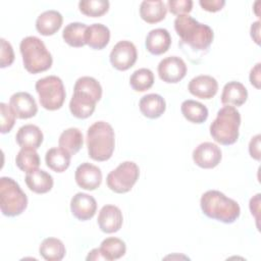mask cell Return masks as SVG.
Wrapping results in <instances>:
<instances>
[{
  "mask_svg": "<svg viewBox=\"0 0 261 261\" xmlns=\"http://www.w3.org/2000/svg\"><path fill=\"white\" fill-rule=\"evenodd\" d=\"M102 97L100 83L92 76H82L76 80L73 95L69 101L71 114L81 119L90 117L96 108V103Z\"/></svg>",
  "mask_w": 261,
  "mask_h": 261,
  "instance_id": "obj_1",
  "label": "cell"
},
{
  "mask_svg": "<svg viewBox=\"0 0 261 261\" xmlns=\"http://www.w3.org/2000/svg\"><path fill=\"white\" fill-rule=\"evenodd\" d=\"M174 30L181 42L197 51H204L213 42L214 34L212 29L194 19L189 14L176 16L174 19Z\"/></svg>",
  "mask_w": 261,
  "mask_h": 261,
  "instance_id": "obj_2",
  "label": "cell"
},
{
  "mask_svg": "<svg viewBox=\"0 0 261 261\" xmlns=\"http://www.w3.org/2000/svg\"><path fill=\"white\" fill-rule=\"evenodd\" d=\"M200 206L207 217L223 223L234 222L241 214L238 202L216 190L205 192L201 197Z\"/></svg>",
  "mask_w": 261,
  "mask_h": 261,
  "instance_id": "obj_3",
  "label": "cell"
},
{
  "mask_svg": "<svg viewBox=\"0 0 261 261\" xmlns=\"http://www.w3.org/2000/svg\"><path fill=\"white\" fill-rule=\"evenodd\" d=\"M89 156L95 161L111 158L115 147V135L112 126L103 120L94 122L87 132Z\"/></svg>",
  "mask_w": 261,
  "mask_h": 261,
  "instance_id": "obj_4",
  "label": "cell"
},
{
  "mask_svg": "<svg viewBox=\"0 0 261 261\" xmlns=\"http://www.w3.org/2000/svg\"><path fill=\"white\" fill-rule=\"evenodd\" d=\"M241 114L233 106H223L218 110L216 118L210 124V135L220 145L234 144L239 139Z\"/></svg>",
  "mask_w": 261,
  "mask_h": 261,
  "instance_id": "obj_5",
  "label": "cell"
},
{
  "mask_svg": "<svg viewBox=\"0 0 261 261\" xmlns=\"http://www.w3.org/2000/svg\"><path fill=\"white\" fill-rule=\"evenodd\" d=\"M19 50L22 56L23 66L30 73L36 74L48 70L53 62L51 53L44 42L35 36H29L21 40Z\"/></svg>",
  "mask_w": 261,
  "mask_h": 261,
  "instance_id": "obj_6",
  "label": "cell"
},
{
  "mask_svg": "<svg viewBox=\"0 0 261 261\" xmlns=\"http://www.w3.org/2000/svg\"><path fill=\"white\" fill-rule=\"evenodd\" d=\"M28 206V197L19 185L11 177L0 178V208L3 215L14 217L21 214Z\"/></svg>",
  "mask_w": 261,
  "mask_h": 261,
  "instance_id": "obj_7",
  "label": "cell"
},
{
  "mask_svg": "<svg viewBox=\"0 0 261 261\" xmlns=\"http://www.w3.org/2000/svg\"><path fill=\"white\" fill-rule=\"evenodd\" d=\"M36 91L39 95V101L43 108L47 110H57L61 108L65 100V89L60 77L48 75L38 80Z\"/></svg>",
  "mask_w": 261,
  "mask_h": 261,
  "instance_id": "obj_8",
  "label": "cell"
},
{
  "mask_svg": "<svg viewBox=\"0 0 261 261\" xmlns=\"http://www.w3.org/2000/svg\"><path fill=\"white\" fill-rule=\"evenodd\" d=\"M139 175V166L133 161H124L108 173L106 184L114 193L124 194L132 190L137 182Z\"/></svg>",
  "mask_w": 261,
  "mask_h": 261,
  "instance_id": "obj_9",
  "label": "cell"
},
{
  "mask_svg": "<svg viewBox=\"0 0 261 261\" xmlns=\"http://www.w3.org/2000/svg\"><path fill=\"white\" fill-rule=\"evenodd\" d=\"M138 58L137 48L130 41H119L112 48L109 60L114 68L117 70H127L136 63Z\"/></svg>",
  "mask_w": 261,
  "mask_h": 261,
  "instance_id": "obj_10",
  "label": "cell"
},
{
  "mask_svg": "<svg viewBox=\"0 0 261 261\" xmlns=\"http://www.w3.org/2000/svg\"><path fill=\"white\" fill-rule=\"evenodd\" d=\"M158 74L160 80L167 84H176L187 74L186 62L177 56H168L158 64Z\"/></svg>",
  "mask_w": 261,
  "mask_h": 261,
  "instance_id": "obj_11",
  "label": "cell"
},
{
  "mask_svg": "<svg viewBox=\"0 0 261 261\" xmlns=\"http://www.w3.org/2000/svg\"><path fill=\"white\" fill-rule=\"evenodd\" d=\"M192 156L195 164L205 169L216 167L222 158L220 148L211 142H204L198 145L194 149Z\"/></svg>",
  "mask_w": 261,
  "mask_h": 261,
  "instance_id": "obj_12",
  "label": "cell"
},
{
  "mask_svg": "<svg viewBox=\"0 0 261 261\" xmlns=\"http://www.w3.org/2000/svg\"><path fill=\"white\" fill-rule=\"evenodd\" d=\"M74 178L77 186L82 189L94 191L99 188L102 182V172L98 166L84 162L76 167Z\"/></svg>",
  "mask_w": 261,
  "mask_h": 261,
  "instance_id": "obj_13",
  "label": "cell"
},
{
  "mask_svg": "<svg viewBox=\"0 0 261 261\" xmlns=\"http://www.w3.org/2000/svg\"><path fill=\"white\" fill-rule=\"evenodd\" d=\"M9 107L17 118L28 119L35 116L38 106L33 96L27 92L14 93L9 99Z\"/></svg>",
  "mask_w": 261,
  "mask_h": 261,
  "instance_id": "obj_14",
  "label": "cell"
},
{
  "mask_svg": "<svg viewBox=\"0 0 261 261\" xmlns=\"http://www.w3.org/2000/svg\"><path fill=\"white\" fill-rule=\"evenodd\" d=\"M70 210L76 219L86 221L95 215L97 211V202L91 195L86 193H76L71 198Z\"/></svg>",
  "mask_w": 261,
  "mask_h": 261,
  "instance_id": "obj_15",
  "label": "cell"
},
{
  "mask_svg": "<svg viewBox=\"0 0 261 261\" xmlns=\"http://www.w3.org/2000/svg\"><path fill=\"white\" fill-rule=\"evenodd\" d=\"M97 222L103 232H116L120 229L123 222L122 212L115 205H105L99 212Z\"/></svg>",
  "mask_w": 261,
  "mask_h": 261,
  "instance_id": "obj_16",
  "label": "cell"
},
{
  "mask_svg": "<svg viewBox=\"0 0 261 261\" xmlns=\"http://www.w3.org/2000/svg\"><path fill=\"white\" fill-rule=\"evenodd\" d=\"M189 92L200 99H211L218 91L217 81L207 74H201L192 79L188 86Z\"/></svg>",
  "mask_w": 261,
  "mask_h": 261,
  "instance_id": "obj_17",
  "label": "cell"
},
{
  "mask_svg": "<svg viewBox=\"0 0 261 261\" xmlns=\"http://www.w3.org/2000/svg\"><path fill=\"white\" fill-rule=\"evenodd\" d=\"M171 45V37L165 29L151 30L145 41L146 49L153 55H161L165 53Z\"/></svg>",
  "mask_w": 261,
  "mask_h": 261,
  "instance_id": "obj_18",
  "label": "cell"
},
{
  "mask_svg": "<svg viewBox=\"0 0 261 261\" xmlns=\"http://www.w3.org/2000/svg\"><path fill=\"white\" fill-rule=\"evenodd\" d=\"M220 99L223 105L242 106L248 99V91L240 82H228L222 89Z\"/></svg>",
  "mask_w": 261,
  "mask_h": 261,
  "instance_id": "obj_19",
  "label": "cell"
},
{
  "mask_svg": "<svg viewBox=\"0 0 261 261\" xmlns=\"http://www.w3.org/2000/svg\"><path fill=\"white\" fill-rule=\"evenodd\" d=\"M63 17L57 10H46L36 20V29L43 36H52L62 25Z\"/></svg>",
  "mask_w": 261,
  "mask_h": 261,
  "instance_id": "obj_20",
  "label": "cell"
},
{
  "mask_svg": "<svg viewBox=\"0 0 261 261\" xmlns=\"http://www.w3.org/2000/svg\"><path fill=\"white\" fill-rule=\"evenodd\" d=\"M139 107L144 116L155 119L164 113L166 103L163 97L158 94H147L141 98Z\"/></svg>",
  "mask_w": 261,
  "mask_h": 261,
  "instance_id": "obj_21",
  "label": "cell"
},
{
  "mask_svg": "<svg viewBox=\"0 0 261 261\" xmlns=\"http://www.w3.org/2000/svg\"><path fill=\"white\" fill-rule=\"evenodd\" d=\"M43 139L44 136L42 130L35 124H24L20 126L15 136L16 143L21 148L29 147L38 149L41 146Z\"/></svg>",
  "mask_w": 261,
  "mask_h": 261,
  "instance_id": "obj_22",
  "label": "cell"
},
{
  "mask_svg": "<svg viewBox=\"0 0 261 261\" xmlns=\"http://www.w3.org/2000/svg\"><path fill=\"white\" fill-rule=\"evenodd\" d=\"M28 188L36 194H46L53 188V177L42 169H35L25 175Z\"/></svg>",
  "mask_w": 261,
  "mask_h": 261,
  "instance_id": "obj_23",
  "label": "cell"
},
{
  "mask_svg": "<svg viewBox=\"0 0 261 261\" xmlns=\"http://www.w3.org/2000/svg\"><path fill=\"white\" fill-rule=\"evenodd\" d=\"M110 40L109 29L102 23H93L86 32V44L95 50L105 48Z\"/></svg>",
  "mask_w": 261,
  "mask_h": 261,
  "instance_id": "obj_24",
  "label": "cell"
},
{
  "mask_svg": "<svg viewBox=\"0 0 261 261\" xmlns=\"http://www.w3.org/2000/svg\"><path fill=\"white\" fill-rule=\"evenodd\" d=\"M167 8L163 1H143L140 5V15L148 23H156L166 16Z\"/></svg>",
  "mask_w": 261,
  "mask_h": 261,
  "instance_id": "obj_25",
  "label": "cell"
},
{
  "mask_svg": "<svg viewBox=\"0 0 261 261\" xmlns=\"http://www.w3.org/2000/svg\"><path fill=\"white\" fill-rule=\"evenodd\" d=\"M71 154L62 148H51L46 152V165L55 172H63L70 165Z\"/></svg>",
  "mask_w": 261,
  "mask_h": 261,
  "instance_id": "obj_26",
  "label": "cell"
},
{
  "mask_svg": "<svg viewBox=\"0 0 261 261\" xmlns=\"http://www.w3.org/2000/svg\"><path fill=\"white\" fill-rule=\"evenodd\" d=\"M184 117L193 123H203L208 118V109L202 103L195 100H185L180 106Z\"/></svg>",
  "mask_w": 261,
  "mask_h": 261,
  "instance_id": "obj_27",
  "label": "cell"
},
{
  "mask_svg": "<svg viewBox=\"0 0 261 261\" xmlns=\"http://www.w3.org/2000/svg\"><path fill=\"white\" fill-rule=\"evenodd\" d=\"M40 255L47 261H60L65 256L64 244L56 238L45 239L39 248Z\"/></svg>",
  "mask_w": 261,
  "mask_h": 261,
  "instance_id": "obj_28",
  "label": "cell"
},
{
  "mask_svg": "<svg viewBox=\"0 0 261 261\" xmlns=\"http://www.w3.org/2000/svg\"><path fill=\"white\" fill-rule=\"evenodd\" d=\"M59 147L66 150L69 154H76L84 144L82 132L76 127H69L63 130L58 140Z\"/></svg>",
  "mask_w": 261,
  "mask_h": 261,
  "instance_id": "obj_29",
  "label": "cell"
},
{
  "mask_svg": "<svg viewBox=\"0 0 261 261\" xmlns=\"http://www.w3.org/2000/svg\"><path fill=\"white\" fill-rule=\"evenodd\" d=\"M87 29L88 25L83 22H70L64 28L62 32V38L65 43L71 47H83L86 45Z\"/></svg>",
  "mask_w": 261,
  "mask_h": 261,
  "instance_id": "obj_30",
  "label": "cell"
},
{
  "mask_svg": "<svg viewBox=\"0 0 261 261\" xmlns=\"http://www.w3.org/2000/svg\"><path fill=\"white\" fill-rule=\"evenodd\" d=\"M99 249L104 259L107 261L119 259L126 252L125 243L122 240L114 237L103 240Z\"/></svg>",
  "mask_w": 261,
  "mask_h": 261,
  "instance_id": "obj_31",
  "label": "cell"
},
{
  "mask_svg": "<svg viewBox=\"0 0 261 261\" xmlns=\"http://www.w3.org/2000/svg\"><path fill=\"white\" fill-rule=\"evenodd\" d=\"M37 149L34 148H21L16 157H15V163L16 166L22 170L23 172H31L35 169H38L40 165V157L38 152L36 151Z\"/></svg>",
  "mask_w": 261,
  "mask_h": 261,
  "instance_id": "obj_32",
  "label": "cell"
},
{
  "mask_svg": "<svg viewBox=\"0 0 261 261\" xmlns=\"http://www.w3.org/2000/svg\"><path fill=\"white\" fill-rule=\"evenodd\" d=\"M154 84V74L149 68H140L133 72L129 85L136 92H145Z\"/></svg>",
  "mask_w": 261,
  "mask_h": 261,
  "instance_id": "obj_33",
  "label": "cell"
},
{
  "mask_svg": "<svg viewBox=\"0 0 261 261\" xmlns=\"http://www.w3.org/2000/svg\"><path fill=\"white\" fill-rule=\"evenodd\" d=\"M80 11L91 17H100L109 9V2L106 0H82L79 2Z\"/></svg>",
  "mask_w": 261,
  "mask_h": 261,
  "instance_id": "obj_34",
  "label": "cell"
},
{
  "mask_svg": "<svg viewBox=\"0 0 261 261\" xmlns=\"http://www.w3.org/2000/svg\"><path fill=\"white\" fill-rule=\"evenodd\" d=\"M0 117H1V133L6 134L9 133L14 123H15V114L11 110V108L5 104L0 103Z\"/></svg>",
  "mask_w": 261,
  "mask_h": 261,
  "instance_id": "obj_35",
  "label": "cell"
},
{
  "mask_svg": "<svg viewBox=\"0 0 261 261\" xmlns=\"http://www.w3.org/2000/svg\"><path fill=\"white\" fill-rule=\"evenodd\" d=\"M167 8L170 13L174 15L188 14L192 11L193 1L191 0H169L167 2Z\"/></svg>",
  "mask_w": 261,
  "mask_h": 261,
  "instance_id": "obj_36",
  "label": "cell"
},
{
  "mask_svg": "<svg viewBox=\"0 0 261 261\" xmlns=\"http://www.w3.org/2000/svg\"><path fill=\"white\" fill-rule=\"evenodd\" d=\"M1 58H0V67L4 68L10 66L14 61V52L11 44L5 39H1Z\"/></svg>",
  "mask_w": 261,
  "mask_h": 261,
  "instance_id": "obj_37",
  "label": "cell"
},
{
  "mask_svg": "<svg viewBox=\"0 0 261 261\" xmlns=\"http://www.w3.org/2000/svg\"><path fill=\"white\" fill-rule=\"evenodd\" d=\"M200 6L209 12H216L223 8L225 5L224 0H200L199 1Z\"/></svg>",
  "mask_w": 261,
  "mask_h": 261,
  "instance_id": "obj_38",
  "label": "cell"
},
{
  "mask_svg": "<svg viewBox=\"0 0 261 261\" xmlns=\"http://www.w3.org/2000/svg\"><path fill=\"white\" fill-rule=\"evenodd\" d=\"M249 153L255 160H260V135H256L251 139L249 143Z\"/></svg>",
  "mask_w": 261,
  "mask_h": 261,
  "instance_id": "obj_39",
  "label": "cell"
},
{
  "mask_svg": "<svg viewBox=\"0 0 261 261\" xmlns=\"http://www.w3.org/2000/svg\"><path fill=\"white\" fill-rule=\"evenodd\" d=\"M260 65L261 63L258 62L250 71V83L256 89H260Z\"/></svg>",
  "mask_w": 261,
  "mask_h": 261,
  "instance_id": "obj_40",
  "label": "cell"
},
{
  "mask_svg": "<svg viewBox=\"0 0 261 261\" xmlns=\"http://www.w3.org/2000/svg\"><path fill=\"white\" fill-rule=\"evenodd\" d=\"M259 203H260V194L255 195L251 200H250V210L252 215L256 217L257 225H258V219H259Z\"/></svg>",
  "mask_w": 261,
  "mask_h": 261,
  "instance_id": "obj_41",
  "label": "cell"
},
{
  "mask_svg": "<svg viewBox=\"0 0 261 261\" xmlns=\"http://www.w3.org/2000/svg\"><path fill=\"white\" fill-rule=\"evenodd\" d=\"M260 21L257 20L251 25V37L255 41L256 44L260 43Z\"/></svg>",
  "mask_w": 261,
  "mask_h": 261,
  "instance_id": "obj_42",
  "label": "cell"
},
{
  "mask_svg": "<svg viewBox=\"0 0 261 261\" xmlns=\"http://www.w3.org/2000/svg\"><path fill=\"white\" fill-rule=\"evenodd\" d=\"M88 261L89 260H105L103 255L101 254V251L99 248H96V249H93L87 256L86 258Z\"/></svg>",
  "mask_w": 261,
  "mask_h": 261,
  "instance_id": "obj_43",
  "label": "cell"
}]
</instances>
